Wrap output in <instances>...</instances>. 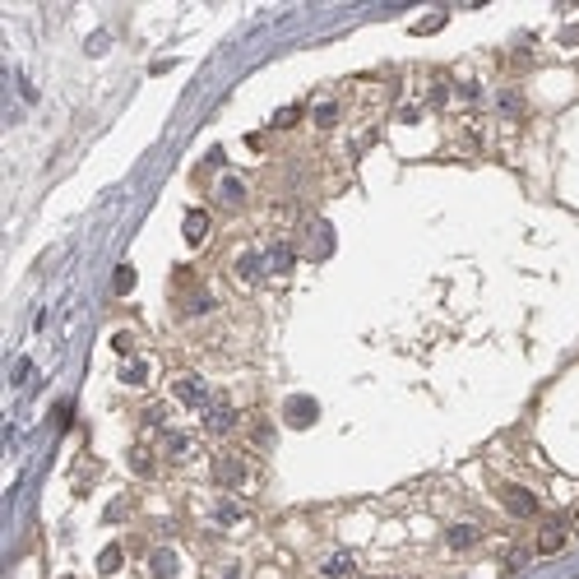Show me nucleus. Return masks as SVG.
<instances>
[{"instance_id": "f257e3e1", "label": "nucleus", "mask_w": 579, "mask_h": 579, "mask_svg": "<svg viewBox=\"0 0 579 579\" xmlns=\"http://www.w3.org/2000/svg\"><path fill=\"white\" fill-rule=\"evenodd\" d=\"M214 472H218V482H223V487H246V477H250V468H246L241 454H218Z\"/></svg>"}, {"instance_id": "a211bd4d", "label": "nucleus", "mask_w": 579, "mask_h": 579, "mask_svg": "<svg viewBox=\"0 0 579 579\" xmlns=\"http://www.w3.org/2000/svg\"><path fill=\"white\" fill-rule=\"evenodd\" d=\"M135 288V269H121V274H116V292H130Z\"/></svg>"}, {"instance_id": "1a4fd4ad", "label": "nucleus", "mask_w": 579, "mask_h": 579, "mask_svg": "<svg viewBox=\"0 0 579 579\" xmlns=\"http://www.w3.org/2000/svg\"><path fill=\"white\" fill-rule=\"evenodd\" d=\"M204 237H209V218L199 214V209H195V214H185V241H190V246H199Z\"/></svg>"}, {"instance_id": "ddd939ff", "label": "nucleus", "mask_w": 579, "mask_h": 579, "mask_svg": "<svg viewBox=\"0 0 579 579\" xmlns=\"http://www.w3.org/2000/svg\"><path fill=\"white\" fill-rule=\"evenodd\" d=\"M324 575H329V579H348L352 575V556H329V561H324Z\"/></svg>"}, {"instance_id": "423d86ee", "label": "nucleus", "mask_w": 579, "mask_h": 579, "mask_svg": "<svg viewBox=\"0 0 579 579\" xmlns=\"http://www.w3.org/2000/svg\"><path fill=\"white\" fill-rule=\"evenodd\" d=\"M288 422H292V427H311V422H315V403H311V398H292V403H288Z\"/></svg>"}, {"instance_id": "6e6552de", "label": "nucleus", "mask_w": 579, "mask_h": 579, "mask_svg": "<svg viewBox=\"0 0 579 579\" xmlns=\"http://www.w3.org/2000/svg\"><path fill=\"white\" fill-rule=\"evenodd\" d=\"M292 246H274V250H269V255H264V269H274V274H288L292 269Z\"/></svg>"}, {"instance_id": "f3484780", "label": "nucleus", "mask_w": 579, "mask_h": 579, "mask_svg": "<svg viewBox=\"0 0 579 579\" xmlns=\"http://www.w3.org/2000/svg\"><path fill=\"white\" fill-rule=\"evenodd\" d=\"M144 376H149V366H144V362H130V366H125V380H130V385H144Z\"/></svg>"}, {"instance_id": "2eb2a0df", "label": "nucleus", "mask_w": 579, "mask_h": 579, "mask_svg": "<svg viewBox=\"0 0 579 579\" xmlns=\"http://www.w3.org/2000/svg\"><path fill=\"white\" fill-rule=\"evenodd\" d=\"M334 121H338V102H320V107H315V125H324V130H329Z\"/></svg>"}, {"instance_id": "9b49d317", "label": "nucleus", "mask_w": 579, "mask_h": 579, "mask_svg": "<svg viewBox=\"0 0 579 579\" xmlns=\"http://www.w3.org/2000/svg\"><path fill=\"white\" fill-rule=\"evenodd\" d=\"M190 450H195L190 436H181V431H172V436H167V454L172 459H190Z\"/></svg>"}, {"instance_id": "7ed1b4c3", "label": "nucleus", "mask_w": 579, "mask_h": 579, "mask_svg": "<svg viewBox=\"0 0 579 579\" xmlns=\"http://www.w3.org/2000/svg\"><path fill=\"white\" fill-rule=\"evenodd\" d=\"M561 547H565V524H561V519H551L547 529L537 533V551H542V556H551V551H561Z\"/></svg>"}, {"instance_id": "0eeeda50", "label": "nucleus", "mask_w": 579, "mask_h": 579, "mask_svg": "<svg viewBox=\"0 0 579 579\" xmlns=\"http://www.w3.org/2000/svg\"><path fill=\"white\" fill-rule=\"evenodd\" d=\"M153 579H172V575H176V551H167V547H163V551H153Z\"/></svg>"}, {"instance_id": "f8f14e48", "label": "nucleus", "mask_w": 579, "mask_h": 579, "mask_svg": "<svg viewBox=\"0 0 579 579\" xmlns=\"http://www.w3.org/2000/svg\"><path fill=\"white\" fill-rule=\"evenodd\" d=\"M218 199H223V204H241V199H246L241 181H232V176H228V181H218Z\"/></svg>"}, {"instance_id": "dca6fc26", "label": "nucleus", "mask_w": 579, "mask_h": 579, "mask_svg": "<svg viewBox=\"0 0 579 579\" xmlns=\"http://www.w3.org/2000/svg\"><path fill=\"white\" fill-rule=\"evenodd\" d=\"M297 121H302V107H283V111H278V130H288V125H297Z\"/></svg>"}, {"instance_id": "6ab92c4d", "label": "nucleus", "mask_w": 579, "mask_h": 579, "mask_svg": "<svg viewBox=\"0 0 579 579\" xmlns=\"http://www.w3.org/2000/svg\"><path fill=\"white\" fill-rule=\"evenodd\" d=\"M135 468H139V472H149V468H153V459L144 454V450H135Z\"/></svg>"}, {"instance_id": "20e7f679", "label": "nucleus", "mask_w": 579, "mask_h": 579, "mask_svg": "<svg viewBox=\"0 0 579 579\" xmlns=\"http://www.w3.org/2000/svg\"><path fill=\"white\" fill-rule=\"evenodd\" d=\"M176 398L190 403V408H199V403L209 398V389H204V380H195V376H181V380H176Z\"/></svg>"}, {"instance_id": "9d476101", "label": "nucleus", "mask_w": 579, "mask_h": 579, "mask_svg": "<svg viewBox=\"0 0 579 579\" xmlns=\"http://www.w3.org/2000/svg\"><path fill=\"white\" fill-rule=\"evenodd\" d=\"M472 542H482V529H472V524H459V529H450V547H454V551L472 547Z\"/></svg>"}, {"instance_id": "4468645a", "label": "nucleus", "mask_w": 579, "mask_h": 579, "mask_svg": "<svg viewBox=\"0 0 579 579\" xmlns=\"http://www.w3.org/2000/svg\"><path fill=\"white\" fill-rule=\"evenodd\" d=\"M98 570H102V575H116V570H121V547H107V551H102Z\"/></svg>"}, {"instance_id": "f03ea898", "label": "nucleus", "mask_w": 579, "mask_h": 579, "mask_svg": "<svg viewBox=\"0 0 579 579\" xmlns=\"http://www.w3.org/2000/svg\"><path fill=\"white\" fill-rule=\"evenodd\" d=\"M501 501H505V510L519 515V519L537 515V496H533V491H524V487H501Z\"/></svg>"}, {"instance_id": "39448f33", "label": "nucleus", "mask_w": 579, "mask_h": 579, "mask_svg": "<svg viewBox=\"0 0 579 579\" xmlns=\"http://www.w3.org/2000/svg\"><path fill=\"white\" fill-rule=\"evenodd\" d=\"M232 427H237V408H228V403H214V408H209V431L228 436Z\"/></svg>"}]
</instances>
